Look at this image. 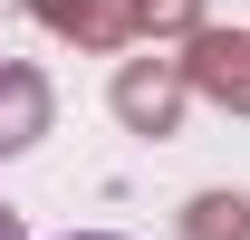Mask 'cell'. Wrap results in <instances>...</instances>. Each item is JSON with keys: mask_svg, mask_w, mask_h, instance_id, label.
I'll return each mask as SVG.
<instances>
[{"mask_svg": "<svg viewBox=\"0 0 250 240\" xmlns=\"http://www.w3.org/2000/svg\"><path fill=\"white\" fill-rule=\"evenodd\" d=\"M183 87L250 116V29H192L183 39Z\"/></svg>", "mask_w": 250, "mask_h": 240, "instance_id": "1", "label": "cell"}, {"mask_svg": "<svg viewBox=\"0 0 250 240\" xmlns=\"http://www.w3.org/2000/svg\"><path fill=\"white\" fill-rule=\"evenodd\" d=\"M183 58H125L116 67V116L135 125V135H173L183 125Z\"/></svg>", "mask_w": 250, "mask_h": 240, "instance_id": "2", "label": "cell"}, {"mask_svg": "<svg viewBox=\"0 0 250 240\" xmlns=\"http://www.w3.org/2000/svg\"><path fill=\"white\" fill-rule=\"evenodd\" d=\"M48 116H58L48 77L20 67V58H0V163H10V154H29L39 135H48Z\"/></svg>", "mask_w": 250, "mask_h": 240, "instance_id": "3", "label": "cell"}, {"mask_svg": "<svg viewBox=\"0 0 250 240\" xmlns=\"http://www.w3.org/2000/svg\"><path fill=\"white\" fill-rule=\"evenodd\" d=\"M29 10L58 39H77V48H116L125 39V0H29Z\"/></svg>", "mask_w": 250, "mask_h": 240, "instance_id": "4", "label": "cell"}, {"mask_svg": "<svg viewBox=\"0 0 250 240\" xmlns=\"http://www.w3.org/2000/svg\"><path fill=\"white\" fill-rule=\"evenodd\" d=\"M183 240H250V202L241 192H202L183 211Z\"/></svg>", "mask_w": 250, "mask_h": 240, "instance_id": "5", "label": "cell"}, {"mask_svg": "<svg viewBox=\"0 0 250 240\" xmlns=\"http://www.w3.org/2000/svg\"><path fill=\"white\" fill-rule=\"evenodd\" d=\"M125 29H145V39H192V29H202V0H125Z\"/></svg>", "mask_w": 250, "mask_h": 240, "instance_id": "6", "label": "cell"}, {"mask_svg": "<svg viewBox=\"0 0 250 240\" xmlns=\"http://www.w3.org/2000/svg\"><path fill=\"white\" fill-rule=\"evenodd\" d=\"M0 240H20V211H10V202H0Z\"/></svg>", "mask_w": 250, "mask_h": 240, "instance_id": "7", "label": "cell"}, {"mask_svg": "<svg viewBox=\"0 0 250 240\" xmlns=\"http://www.w3.org/2000/svg\"><path fill=\"white\" fill-rule=\"evenodd\" d=\"M77 240H116V231H77Z\"/></svg>", "mask_w": 250, "mask_h": 240, "instance_id": "8", "label": "cell"}]
</instances>
